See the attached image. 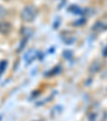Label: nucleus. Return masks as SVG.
Here are the masks:
<instances>
[{"mask_svg":"<svg viewBox=\"0 0 107 121\" xmlns=\"http://www.w3.org/2000/svg\"><path fill=\"white\" fill-rule=\"evenodd\" d=\"M37 14H38V10L34 5H26L21 12V17L24 22L30 23V22H33L35 19Z\"/></svg>","mask_w":107,"mask_h":121,"instance_id":"nucleus-1","label":"nucleus"},{"mask_svg":"<svg viewBox=\"0 0 107 121\" xmlns=\"http://www.w3.org/2000/svg\"><path fill=\"white\" fill-rule=\"evenodd\" d=\"M5 15H7V10H5L3 7H1V5H0V22L4 18Z\"/></svg>","mask_w":107,"mask_h":121,"instance_id":"nucleus-2","label":"nucleus"}]
</instances>
